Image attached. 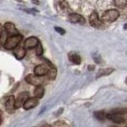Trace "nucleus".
Listing matches in <instances>:
<instances>
[{
    "label": "nucleus",
    "instance_id": "7",
    "mask_svg": "<svg viewBox=\"0 0 127 127\" xmlns=\"http://www.w3.org/2000/svg\"><path fill=\"white\" fill-rule=\"evenodd\" d=\"M49 68L46 66V65H37L34 69H33V73H34V75L37 76H46V75H48V73H49Z\"/></svg>",
    "mask_w": 127,
    "mask_h": 127
},
{
    "label": "nucleus",
    "instance_id": "8",
    "mask_svg": "<svg viewBox=\"0 0 127 127\" xmlns=\"http://www.w3.org/2000/svg\"><path fill=\"white\" fill-rule=\"evenodd\" d=\"M38 104V98L36 97H29L23 104V108L25 110H30V109L34 108L35 106H37Z\"/></svg>",
    "mask_w": 127,
    "mask_h": 127
},
{
    "label": "nucleus",
    "instance_id": "15",
    "mask_svg": "<svg viewBox=\"0 0 127 127\" xmlns=\"http://www.w3.org/2000/svg\"><path fill=\"white\" fill-rule=\"evenodd\" d=\"M114 71H115L114 68H105V69H101V70L98 71V73H97V75H96V78H99V77L104 76H108L110 74H112Z\"/></svg>",
    "mask_w": 127,
    "mask_h": 127
},
{
    "label": "nucleus",
    "instance_id": "25",
    "mask_svg": "<svg viewBox=\"0 0 127 127\" xmlns=\"http://www.w3.org/2000/svg\"><path fill=\"white\" fill-rule=\"evenodd\" d=\"M94 60H95V62H96V63H101L102 60L100 59V57H95V56H94Z\"/></svg>",
    "mask_w": 127,
    "mask_h": 127
},
{
    "label": "nucleus",
    "instance_id": "11",
    "mask_svg": "<svg viewBox=\"0 0 127 127\" xmlns=\"http://www.w3.org/2000/svg\"><path fill=\"white\" fill-rule=\"evenodd\" d=\"M4 29H5V31H6L7 33H8L10 36L18 33V32H17V30H16V28H15L14 24L11 23V22H7V23H5Z\"/></svg>",
    "mask_w": 127,
    "mask_h": 127
},
{
    "label": "nucleus",
    "instance_id": "29",
    "mask_svg": "<svg viewBox=\"0 0 127 127\" xmlns=\"http://www.w3.org/2000/svg\"><path fill=\"white\" fill-rule=\"evenodd\" d=\"M42 127H51V126H50V125H47V124H44Z\"/></svg>",
    "mask_w": 127,
    "mask_h": 127
},
{
    "label": "nucleus",
    "instance_id": "21",
    "mask_svg": "<svg viewBox=\"0 0 127 127\" xmlns=\"http://www.w3.org/2000/svg\"><path fill=\"white\" fill-rule=\"evenodd\" d=\"M59 5H60V8L63 10V11H67V10H70V7L68 5V3L66 2V1H61L60 3H59Z\"/></svg>",
    "mask_w": 127,
    "mask_h": 127
},
{
    "label": "nucleus",
    "instance_id": "14",
    "mask_svg": "<svg viewBox=\"0 0 127 127\" xmlns=\"http://www.w3.org/2000/svg\"><path fill=\"white\" fill-rule=\"evenodd\" d=\"M44 93H45V90H44V88H43V86H41V85L35 86V89L33 91L34 97H36V98H41V97H43Z\"/></svg>",
    "mask_w": 127,
    "mask_h": 127
},
{
    "label": "nucleus",
    "instance_id": "3",
    "mask_svg": "<svg viewBox=\"0 0 127 127\" xmlns=\"http://www.w3.org/2000/svg\"><path fill=\"white\" fill-rule=\"evenodd\" d=\"M5 109L8 113L12 114L15 110V98L13 95H9L5 99Z\"/></svg>",
    "mask_w": 127,
    "mask_h": 127
},
{
    "label": "nucleus",
    "instance_id": "23",
    "mask_svg": "<svg viewBox=\"0 0 127 127\" xmlns=\"http://www.w3.org/2000/svg\"><path fill=\"white\" fill-rule=\"evenodd\" d=\"M35 49H36V55L37 56H41L43 54V48H42V46H41L40 43L35 47Z\"/></svg>",
    "mask_w": 127,
    "mask_h": 127
},
{
    "label": "nucleus",
    "instance_id": "1",
    "mask_svg": "<svg viewBox=\"0 0 127 127\" xmlns=\"http://www.w3.org/2000/svg\"><path fill=\"white\" fill-rule=\"evenodd\" d=\"M22 38H23V36L19 33L9 36L5 41V43H4V48L7 50H13L14 48H16L19 43L21 42Z\"/></svg>",
    "mask_w": 127,
    "mask_h": 127
},
{
    "label": "nucleus",
    "instance_id": "9",
    "mask_svg": "<svg viewBox=\"0 0 127 127\" xmlns=\"http://www.w3.org/2000/svg\"><path fill=\"white\" fill-rule=\"evenodd\" d=\"M26 82H28L31 85H34V86H37V85H40L41 83V80L38 78L37 76H35L34 74H30L25 77Z\"/></svg>",
    "mask_w": 127,
    "mask_h": 127
},
{
    "label": "nucleus",
    "instance_id": "4",
    "mask_svg": "<svg viewBox=\"0 0 127 127\" xmlns=\"http://www.w3.org/2000/svg\"><path fill=\"white\" fill-rule=\"evenodd\" d=\"M29 96H30V95H29L28 92H21V93H19L17 97L15 98V109H18L21 106H23L24 102L29 98Z\"/></svg>",
    "mask_w": 127,
    "mask_h": 127
},
{
    "label": "nucleus",
    "instance_id": "28",
    "mask_svg": "<svg viewBox=\"0 0 127 127\" xmlns=\"http://www.w3.org/2000/svg\"><path fill=\"white\" fill-rule=\"evenodd\" d=\"M32 3H34V4H39V2H38L37 0H32Z\"/></svg>",
    "mask_w": 127,
    "mask_h": 127
},
{
    "label": "nucleus",
    "instance_id": "27",
    "mask_svg": "<svg viewBox=\"0 0 127 127\" xmlns=\"http://www.w3.org/2000/svg\"><path fill=\"white\" fill-rule=\"evenodd\" d=\"M88 69H89L90 71H93L94 70V66H90V67H88Z\"/></svg>",
    "mask_w": 127,
    "mask_h": 127
},
{
    "label": "nucleus",
    "instance_id": "17",
    "mask_svg": "<svg viewBox=\"0 0 127 127\" xmlns=\"http://www.w3.org/2000/svg\"><path fill=\"white\" fill-rule=\"evenodd\" d=\"M94 115L96 118V120H98V121H104V120L107 119V114L103 111H96V112H95Z\"/></svg>",
    "mask_w": 127,
    "mask_h": 127
},
{
    "label": "nucleus",
    "instance_id": "30",
    "mask_svg": "<svg viewBox=\"0 0 127 127\" xmlns=\"http://www.w3.org/2000/svg\"><path fill=\"white\" fill-rule=\"evenodd\" d=\"M124 29H127V24H125V25H124Z\"/></svg>",
    "mask_w": 127,
    "mask_h": 127
},
{
    "label": "nucleus",
    "instance_id": "32",
    "mask_svg": "<svg viewBox=\"0 0 127 127\" xmlns=\"http://www.w3.org/2000/svg\"><path fill=\"white\" fill-rule=\"evenodd\" d=\"M17 1H21V0H17Z\"/></svg>",
    "mask_w": 127,
    "mask_h": 127
},
{
    "label": "nucleus",
    "instance_id": "13",
    "mask_svg": "<svg viewBox=\"0 0 127 127\" xmlns=\"http://www.w3.org/2000/svg\"><path fill=\"white\" fill-rule=\"evenodd\" d=\"M107 119L108 120H111L112 121H114L116 123H121L124 121V119L120 116V115H116L113 114V113H110V114H107Z\"/></svg>",
    "mask_w": 127,
    "mask_h": 127
},
{
    "label": "nucleus",
    "instance_id": "12",
    "mask_svg": "<svg viewBox=\"0 0 127 127\" xmlns=\"http://www.w3.org/2000/svg\"><path fill=\"white\" fill-rule=\"evenodd\" d=\"M13 55H14V57H16L17 59H22V58L26 56L25 48H21V47H18V48L16 47V48H14Z\"/></svg>",
    "mask_w": 127,
    "mask_h": 127
},
{
    "label": "nucleus",
    "instance_id": "19",
    "mask_svg": "<svg viewBox=\"0 0 127 127\" xmlns=\"http://www.w3.org/2000/svg\"><path fill=\"white\" fill-rule=\"evenodd\" d=\"M111 113L116 115H120V116H122L124 114H127V108H117L114 109L113 111H111Z\"/></svg>",
    "mask_w": 127,
    "mask_h": 127
},
{
    "label": "nucleus",
    "instance_id": "24",
    "mask_svg": "<svg viewBox=\"0 0 127 127\" xmlns=\"http://www.w3.org/2000/svg\"><path fill=\"white\" fill-rule=\"evenodd\" d=\"M55 30H56L58 33H60L61 35L65 34V30H64V29H62V28H60V27H55Z\"/></svg>",
    "mask_w": 127,
    "mask_h": 127
},
{
    "label": "nucleus",
    "instance_id": "31",
    "mask_svg": "<svg viewBox=\"0 0 127 127\" xmlns=\"http://www.w3.org/2000/svg\"><path fill=\"white\" fill-rule=\"evenodd\" d=\"M125 82H126V84H127V77H126V79H125Z\"/></svg>",
    "mask_w": 127,
    "mask_h": 127
},
{
    "label": "nucleus",
    "instance_id": "26",
    "mask_svg": "<svg viewBox=\"0 0 127 127\" xmlns=\"http://www.w3.org/2000/svg\"><path fill=\"white\" fill-rule=\"evenodd\" d=\"M2 112H1V110H0V124H1V121H2Z\"/></svg>",
    "mask_w": 127,
    "mask_h": 127
},
{
    "label": "nucleus",
    "instance_id": "5",
    "mask_svg": "<svg viewBox=\"0 0 127 127\" xmlns=\"http://www.w3.org/2000/svg\"><path fill=\"white\" fill-rule=\"evenodd\" d=\"M89 22L90 24L93 26V27H95V28H101L102 25H103L102 21L99 19L97 13H95V12L91 13V14H90L89 16Z\"/></svg>",
    "mask_w": 127,
    "mask_h": 127
},
{
    "label": "nucleus",
    "instance_id": "22",
    "mask_svg": "<svg viewBox=\"0 0 127 127\" xmlns=\"http://www.w3.org/2000/svg\"><path fill=\"white\" fill-rule=\"evenodd\" d=\"M54 127H68V125L63 121H56L54 123Z\"/></svg>",
    "mask_w": 127,
    "mask_h": 127
},
{
    "label": "nucleus",
    "instance_id": "34",
    "mask_svg": "<svg viewBox=\"0 0 127 127\" xmlns=\"http://www.w3.org/2000/svg\"><path fill=\"white\" fill-rule=\"evenodd\" d=\"M126 127H127V126H126Z\"/></svg>",
    "mask_w": 127,
    "mask_h": 127
},
{
    "label": "nucleus",
    "instance_id": "16",
    "mask_svg": "<svg viewBox=\"0 0 127 127\" xmlns=\"http://www.w3.org/2000/svg\"><path fill=\"white\" fill-rule=\"evenodd\" d=\"M69 58H70V60L74 64L78 65V64L81 63V57H79L77 54H76V53H70L69 54Z\"/></svg>",
    "mask_w": 127,
    "mask_h": 127
},
{
    "label": "nucleus",
    "instance_id": "10",
    "mask_svg": "<svg viewBox=\"0 0 127 127\" xmlns=\"http://www.w3.org/2000/svg\"><path fill=\"white\" fill-rule=\"evenodd\" d=\"M69 20L72 23H79V24H84L85 23V19L82 15L78 14V13H71L69 15Z\"/></svg>",
    "mask_w": 127,
    "mask_h": 127
},
{
    "label": "nucleus",
    "instance_id": "18",
    "mask_svg": "<svg viewBox=\"0 0 127 127\" xmlns=\"http://www.w3.org/2000/svg\"><path fill=\"white\" fill-rule=\"evenodd\" d=\"M114 3L120 9H123L127 6V0H114Z\"/></svg>",
    "mask_w": 127,
    "mask_h": 127
},
{
    "label": "nucleus",
    "instance_id": "20",
    "mask_svg": "<svg viewBox=\"0 0 127 127\" xmlns=\"http://www.w3.org/2000/svg\"><path fill=\"white\" fill-rule=\"evenodd\" d=\"M48 76H49V78H50V79H54V78L56 77V76H57V70H56L55 67L50 68L49 73H48Z\"/></svg>",
    "mask_w": 127,
    "mask_h": 127
},
{
    "label": "nucleus",
    "instance_id": "6",
    "mask_svg": "<svg viewBox=\"0 0 127 127\" xmlns=\"http://www.w3.org/2000/svg\"><path fill=\"white\" fill-rule=\"evenodd\" d=\"M39 44V40L34 36H31L28 37L24 42V48L25 49H32L35 48L37 45Z\"/></svg>",
    "mask_w": 127,
    "mask_h": 127
},
{
    "label": "nucleus",
    "instance_id": "2",
    "mask_svg": "<svg viewBox=\"0 0 127 127\" xmlns=\"http://www.w3.org/2000/svg\"><path fill=\"white\" fill-rule=\"evenodd\" d=\"M119 17H120V13H119V11L112 9V10L106 11L105 13L102 14L101 20L107 21V22H113L115 20H117Z\"/></svg>",
    "mask_w": 127,
    "mask_h": 127
},
{
    "label": "nucleus",
    "instance_id": "33",
    "mask_svg": "<svg viewBox=\"0 0 127 127\" xmlns=\"http://www.w3.org/2000/svg\"><path fill=\"white\" fill-rule=\"evenodd\" d=\"M112 127H116V126H112Z\"/></svg>",
    "mask_w": 127,
    "mask_h": 127
}]
</instances>
